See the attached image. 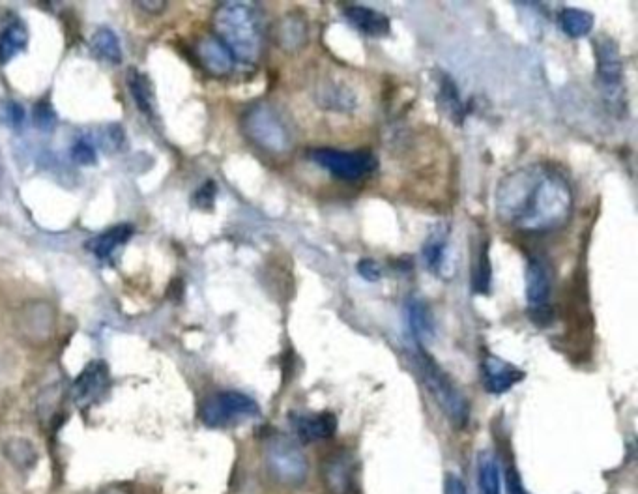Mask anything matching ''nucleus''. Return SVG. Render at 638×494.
<instances>
[{
	"instance_id": "nucleus-1",
	"label": "nucleus",
	"mask_w": 638,
	"mask_h": 494,
	"mask_svg": "<svg viewBox=\"0 0 638 494\" xmlns=\"http://www.w3.org/2000/svg\"><path fill=\"white\" fill-rule=\"evenodd\" d=\"M494 201L498 219L526 234L552 233L566 227L575 208L569 182L543 163H532L504 176Z\"/></svg>"
},
{
	"instance_id": "nucleus-2",
	"label": "nucleus",
	"mask_w": 638,
	"mask_h": 494,
	"mask_svg": "<svg viewBox=\"0 0 638 494\" xmlns=\"http://www.w3.org/2000/svg\"><path fill=\"white\" fill-rule=\"evenodd\" d=\"M216 38L229 49L232 59L255 64L261 59L262 29L257 12L246 2H223L214 14Z\"/></svg>"
},
{
	"instance_id": "nucleus-3",
	"label": "nucleus",
	"mask_w": 638,
	"mask_h": 494,
	"mask_svg": "<svg viewBox=\"0 0 638 494\" xmlns=\"http://www.w3.org/2000/svg\"><path fill=\"white\" fill-rule=\"evenodd\" d=\"M412 352H414V364L420 371V377L423 380V384H425V388L433 395V399L438 403V407L442 408L446 418L457 429H461V427L466 425L468 416H470V405H468L463 392L442 371V367L436 364L435 360L425 352L423 345L414 343Z\"/></svg>"
},
{
	"instance_id": "nucleus-4",
	"label": "nucleus",
	"mask_w": 638,
	"mask_h": 494,
	"mask_svg": "<svg viewBox=\"0 0 638 494\" xmlns=\"http://www.w3.org/2000/svg\"><path fill=\"white\" fill-rule=\"evenodd\" d=\"M242 128L253 145L272 154H285L294 145L289 126L270 103L249 107L242 118Z\"/></svg>"
},
{
	"instance_id": "nucleus-5",
	"label": "nucleus",
	"mask_w": 638,
	"mask_h": 494,
	"mask_svg": "<svg viewBox=\"0 0 638 494\" xmlns=\"http://www.w3.org/2000/svg\"><path fill=\"white\" fill-rule=\"evenodd\" d=\"M595 60H597V85L612 111L625 113L624 62L620 47L610 36H599L595 40Z\"/></svg>"
},
{
	"instance_id": "nucleus-6",
	"label": "nucleus",
	"mask_w": 638,
	"mask_h": 494,
	"mask_svg": "<svg viewBox=\"0 0 638 494\" xmlns=\"http://www.w3.org/2000/svg\"><path fill=\"white\" fill-rule=\"evenodd\" d=\"M264 463L274 480L298 487L307 480V457L302 448L289 436H272L264 446Z\"/></svg>"
},
{
	"instance_id": "nucleus-7",
	"label": "nucleus",
	"mask_w": 638,
	"mask_h": 494,
	"mask_svg": "<svg viewBox=\"0 0 638 494\" xmlns=\"http://www.w3.org/2000/svg\"><path fill=\"white\" fill-rule=\"evenodd\" d=\"M259 412L261 408L253 397H249L246 393L227 390V392L210 395L204 401L199 416L206 427L225 429V427L253 420L259 416Z\"/></svg>"
},
{
	"instance_id": "nucleus-8",
	"label": "nucleus",
	"mask_w": 638,
	"mask_h": 494,
	"mask_svg": "<svg viewBox=\"0 0 638 494\" xmlns=\"http://www.w3.org/2000/svg\"><path fill=\"white\" fill-rule=\"evenodd\" d=\"M311 161H315L320 169L328 171L339 180L345 182H358L365 176L371 175L377 169L378 161L371 152L358 150V152H348V150H337V148H313L309 152Z\"/></svg>"
},
{
	"instance_id": "nucleus-9",
	"label": "nucleus",
	"mask_w": 638,
	"mask_h": 494,
	"mask_svg": "<svg viewBox=\"0 0 638 494\" xmlns=\"http://www.w3.org/2000/svg\"><path fill=\"white\" fill-rule=\"evenodd\" d=\"M552 274L547 262L530 257L526 264V304L536 324L551 320Z\"/></svg>"
},
{
	"instance_id": "nucleus-10",
	"label": "nucleus",
	"mask_w": 638,
	"mask_h": 494,
	"mask_svg": "<svg viewBox=\"0 0 638 494\" xmlns=\"http://www.w3.org/2000/svg\"><path fill=\"white\" fill-rule=\"evenodd\" d=\"M111 382L109 365L102 360H94L79 373V377L73 380L72 401L73 405L81 410H87L94 403L102 399Z\"/></svg>"
},
{
	"instance_id": "nucleus-11",
	"label": "nucleus",
	"mask_w": 638,
	"mask_h": 494,
	"mask_svg": "<svg viewBox=\"0 0 638 494\" xmlns=\"http://www.w3.org/2000/svg\"><path fill=\"white\" fill-rule=\"evenodd\" d=\"M322 481L330 494H356V470L350 453L330 455L322 465Z\"/></svg>"
},
{
	"instance_id": "nucleus-12",
	"label": "nucleus",
	"mask_w": 638,
	"mask_h": 494,
	"mask_svg": "<svg viewBox=\"0 0 638 494\" xmlns=\"http://www.w3.org/2000/svg\"><path fill=\"white\" fill-rule=\"evenodd\" d=\"M481 378L487 392L500 395V393L509 392L515 384H519L524 378V371L494 354H487L485 360L481 362Z\"/></svg>"
},
{
	"instance_id": "nucleus-13",
	"label": "nucleus",
	"mask_w": 638,
	"mask_h": 494,
	"mask_svg": "<svg viewBox=\"0 0 638 494\" xmlns=\"http://www.w3.org/2000/svg\"><path fill=\"white\" fill-rule=\"evenodd\" d=\"M294 433L302 442H319L328 440L337 431V420L332 412L317 414H294L290 418Z\"/></svg>"
},
{
	"instance_id": "nucleus-14",
	"label": "nucleus",
	"mask_w": 638,
	"mask_h": 494,
	"mask_svg": "<svg viewBox=\"0 0 638 494\" xmlns=\"http://www.w3.org/2000/svg\"><path fill=\"white\" fill-rule=\"evenodd\" d=\"M345 17L352 27L360 30L367 38H384L390 34V17L362 4H352L345 8Z\"/></svg>"
},
{
	"instance_id": "nucleus-15",
	"label": "nucleus",
	"mask_w": 638,
	"mask_h": 494,
	"mask_svg": "<svg viewBox=\"0 0 638 494\" xmlns=\"http://www.w3.org/2000/svg\"><path fill=\"white\" fill-rule=\"evenodd\" d=\"M421 255L427 270H431L436 276H448V266L451 264L450 233L446 227H438L427 236Z\"/></svg>"
},
{
	"instance_id": "nucleus-16",
	"label": "nucleus",
	"mask_w": 638,
	"mask_h": 494,
	"mask_svg": "<svg viewBox=\"0 0 638 494\" xmlns=\"http://www.w3.org/2000/svg\"><path fill=\"white\" fill-rule=\"evenodd\" d=\"M197 57L204 70L216 77H223L232 72L234 59L229 49L219 42L216 36H204L197 44Z\"/></svg>"
},
{
	"instance_id": "nucleus-17",
	"label": "nucleus",
	"mask_w": 638,
	"mask_h": 494,
	"mask_svg": "<svg viewBox=\"0 0 638 494\" xmlns=\"http://www.w3.org/2000/svg\"><path fill=\"white\" fill-rule=\"evenodd\" d=\"M133 233H135V229L128 223L115 225V227H111V229H107L103 233L96 234L94 238H90L85 247L96 259L109 261L120 247L126 246L130 242Z\"/></svg>"
},
{
	"instance_id": "nucleus-18",
	"label": "nucleus",
	"mask_w": 638,
	"mask_h": 494,
	"mask_svg": "<svg viewBox=\"0 0 638 494\" xmlns=\"http://www.w3.org/2000/svg\"><path fill=\"white\" fill-rule=\"evenodd\" d=\"M406 317L414 343L421 345L425 339H431L435 335V322L425 302L418 298H410L406 304Z\"/></svg>"
},
{
	"instance_id": "nucleus-19",
	"label": "nucleus",
	"mask_w": 638,
	"mask_h": 494,
	"mask_svg": "<svg viewBox=\"0 0 638 494\" xmlns=\"http://www.w3.org/2000/svg\"><path fill=\"white\" fill-rule=\"evenodd\" d=\"M128 88L139 111L146 117H156V105H154L156 100H154V87L150 77L137 68H131L128 72Z\"/></svg>"
},
{
	"instance_id": "nucleus-20",
	"label": "nucleus",
	"mask_w": 638,
	"mask_h": 494,
	"mask_svg": "<svg viewBox=\"0 0 638 494\" xmlns=\"http://www.w3.org/2000/svg\"><path fill=\"white\" fill-rule=\"evenodd\" d=\"M29 44V30L21 21H12L0 32V64H8Z\"/></svg>"
},
{
	"instance_id": "nucleus-21",
	"label": "nucleus",
	"mask_w": 638,
	"mask_h": 494,
	"mask_svg": "<svg viewBox=\"0 0 638 494\" xmlns=\"http://www.w3.org/2000/svg\"><path fill=\"white\" fill-rule=\"evenodd\" d=\"M594 15L579 8H564L558 15L560 30L571 40H579L594 30Z\"/></svg>"
},
{
	"instance_id": "nucleus-22",
	"label": "nucleus",
	"mask_w": 638,
	"mask_h": 494,
	"mask_svg": "<svg viewBox=\"0 0 638 494\" xmlns=\"http://www.w3.org/2000/svg\"><path fill=\"white\" fill-rule=\"evenodd\" d=\"M90 47L98 59H102L111 66H118L122 62V47L118 42V36L107 27H102L92 34Z\"/></svg>"
},
{
	"instance_id": "nucleus-23",
	"label": "nucleus",
	"mask_w": 638,
	"mask_h": 494,
	"mask_svg": "<svg viewBox=\"0 0 638 494\" xmlns=\"http://www.w3.org/2000/svg\"><path fill=\"white\" fill-rule=\"evenodd\" d=\"M438 103H440V109L448 115V117L455 122V124H461L464 118V105L461 100V92L455 85V81L451 79L450 75H442L440 79V88H438Z\"/></svg>"
},
{
	"instance_id": "nucleus-24",
	"label": "nucleus",
	"mask_w": 638,
	"mask_h": 494,
	"mask_svg": "<svg viewBox=\"0 0 638 494\" xmlns=\"http://www.w3.org/2000/svg\"><path fill=\"white\" fill-rule=\"evenodd\" d=\"M479 489L481 494H502V481H500V468L493 455L483 453L479 457Z\"/></svg>"
},
{
	"instance_id": "nucleus-25",
	"label": "nucleus",
	"mask_w": 638,
	"mask_h": 494,
	"mask_svg": "<svg viewBox=\"0 0 638 494\" xmlns=\"http://www.w3.org/2000/svg\"><path fill=\"white\" fill-rule=\"evenodd\" d=\"M491 279H493V268H491V257H489V242H483L476 259V268H472V291L489 294Z\"/></svg>"
},
{
	"instance_id": "nucleus-26",
	"label": "nucleus",
	"mask_w": 638,
	"mask_h": 494,
	"mask_svg": "<svg viewBox=\"0 0 638 494\" xmlns=\"http://www.w3.org/2000/svg\"><path fill=\"white\" fill-rule=\"evenodd\" d=\"M6 457L19 468H32L38 461L34 444L25 438H12L6 444Z\"/></svg>"
},
{
	"instance_id": "nucleus-27",
	"label": "nucleus",
	"mask_w": 638,
	"mask_h": 494,
	"mask_svg": "<svg viewBox=\"0 0 638 494\" xmlns=\"http://www.w3.org/2000/svg\"><path fill=\"white\" fill-rule=\"evenodd\" d=\"M0 122L12 130L25 124V109L14 100H0Z\"/></svg>"
},
{
	"instance_id": "nucleus-28",
	"label": "nucleus",
	"mask_w": 638,
	"mask_h": 494,
	"mask_svg": "<svg viewBox=\"0 0 638 494\" xmlns=\"http://www.w3.org/2000/svg\"><path fill=\"white\" fill-rule=\"evenodd\" d=\"M72 158L79 165H94L96 163V146L88 139H77L72 146Z\"/></svg>"
},
{
	"instance_id": "nucleus-29",
	"label": "nucleus",
	"mask_w": 638,
	"mask_h": 494,
	"mask_svg": "<svg viewBox=\"0 0 638 494\" xmlns=\"http://www.w3.org/2000/svg\"><path fill=\"white\" fill-rule=\"evenodd\" d=\"M34 122H36V126L40 130H53V126L57 122V115H55L51 103L47 102V100L36 103V107H34Z\"/></svg>"
},
{
	"instance_id": "nucleus-30",
	"label": "nucleus",
	"mask_w": 638,
	"mask_h": 494,
	"mask_svg": "<svg viewBox=\"0 0 638 494\" xmlns=\"http://www.w3.org/2000/svg\"><path fill=\"white\" fill-rule=\"evenodd\" d=\"M102 145L105 146V150H120L124 145V130L120 126H107L102 131Z\"/></svg>"
},
{
	"instance_id": "nucleus-31",
	"label": "nucleus",
	"mask_w": 638,
	"mask_h": 494,
	"mask_svg": "<svg viewBox=\"0 0 638 494\" xmlns=\"http://www.w3.org/2000/svg\"><path fill=\"white\" fill-rule=\"evenodd\" d=\"M216 184L214 182H206L204 186L199 188V191L195 193V204L201 206V208H212L214 199H216Z\"/></svg>"
},
{
	"instance_id": "nucleus-32",
	"label": "nucleus",
	"mask_w": 638,
	"mask_h": 494,
	"mask_svg": "<svg viewBox=\"0 0 638 494\" xmlns=\"http://www.w3.org/2000/svg\"><path fill=\"white\" fill-rule=\"evenodd\" d=\"M358 274L365 279V281H371V283H375L382 276V270H380V266H378V262L373 261V259H362L360 264H358Z\"/></svg>"
},
{
	"instance_id": "nucleus-33",
	"label": "nucleus",
	"mask_w": 638,
	"mask_h": 494,
	"mask_svg": "<svg viewBox=\"0 0 638 494\" xmlns=\"http://www.w3.org/2000/svg\"><path fill=\"white\" fill-rule=\"evenodd\" d=\"M444 494H468V491H466V485L461 478L450 474L444 483Z\"/></svg>"
},
{
	"instance_id": "nucleus-34",
	"label": "nucleus",
	"mask_w": 638,
	"mask_h": 494,
	"mask_svg": "<svg viewBox=\"0 0 638 494\" xmlns=\"http://www.w3.org/2000/svg\"><path fill=\"white\" fill-rule=\"evenodd\" d=\"M506 487H508L509 494H530L524 489L521 478L515 470H509L508 476H506Z\"/></svg>"
},
{
	"instance_id": "nucleus-35",
	"label": "nucleus",
	"mask_w": 638,
	"mask_h": 494,
	"mask_svg": "<svg viewBox=\"0 0 638 494\" xmlns=\"http://www.w3.org/2000/svg\"><path fill=\"white\" fill-rule=\"evenodd\" d=\"M137 6H141L145 12H150V14H160L167 8V2H137Z\"/></svg>"
},
{
	"instance_id": "nucleus-36",
	"label": "nucleus",
	"mask_w": 638,
	"mask_h": 494,
	"mask_svg": "<svg viewBox=\"0 0 638 494\" xmlns=\"http://www.w3.org/2000/svg\"><path fill=\"white\" fill-rule=\"evenodd\" d=\"M100 494H128L126 491H120V489H107V491H102Z\"/></svg>"
}]
</instances>
